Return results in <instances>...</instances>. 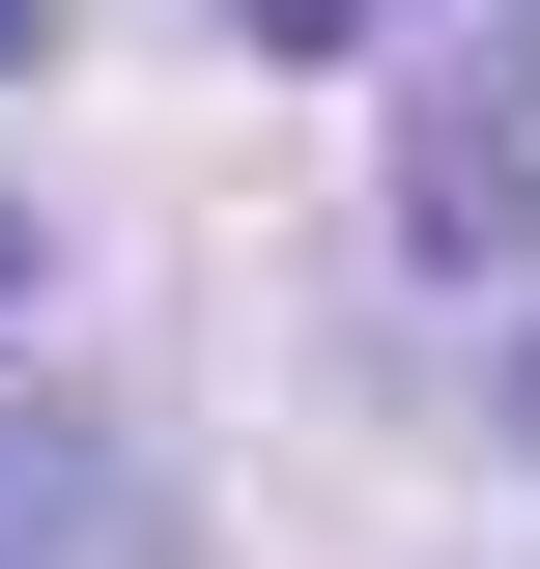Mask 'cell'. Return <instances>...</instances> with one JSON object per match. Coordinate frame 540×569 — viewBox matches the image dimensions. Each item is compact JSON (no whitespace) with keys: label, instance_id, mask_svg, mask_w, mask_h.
<instances>
[{"label":"cell","instance_id":"obj_1","mask_svg":"<svg viewBox=\"0 0 540 569\" xmlns=\"http://www.w3.org/2000/svg\"><path fill=\"white\" fill-rule=\"evenodd\" d=\"M399 257L427 284H512L540 257V0H483V58L399 114Z\"/></svg>","mask_w":540,"mask_h":569},{"label":"cell","instance_id":"obj_2","mask_svg":"<svg viewBox=\"0 0 540 569\" xmlns=\"http://www.w3.org/2000/svg\"><path fill=\"white\" fill-rule=\"evenodd\" d=\"M0 569H200V485L114 399H0Z\"/></svg>","mask_w":540,"mask_h":569},{"label":"cell","instance_id":"obj_3","mask_svg":"<svg viewBox=\"0 0 540 569\" xmlns=\"http://www.w3.org/2000/svg\"><path fill=\"white\" fill-rule=\"evenodd\" d=\"M228 29H257V58H370L399 0H228Z\"/></svg>","mask_w":540,"mask_h":569},{"label":"cell","instance_id":"obj_4","mask_svg":"<svg viewBox=\"0 0 540 569\" xmlns=\"http://www.w3.org/2000/svg\"><path fill=\"white\" fill-rule=\"evenodd\" d=\"M29 58H58V0H0V86H29Z\"/></svg>","mask_w":540,"mask_h":569},{"label":"cell","instance_id":"obj_5","mask_svg":"<svg viewBox=\"0 0 540 569\" xmlns=\"http://www.w3.org/2000/svg\"><path fill=\"white\" fill-rule=\"evenodd\" d=\"M0 313H29V200H0Z\"/></svg>","mask_w":540,"mask_h":569},{"label":"cell","instance_id":"obj_6","mask_svg":"<svg viewBox=\"0 0 540 569\" xmlns=\"http://www.w3.org/2000/svg\"><path fill=\"white\" fill-rule=\"evenodd\" d=\"M512 456H540V342H512Z\"/></svg>","mask_w":540,"mask_h":569}]
</instances>
